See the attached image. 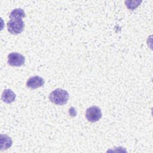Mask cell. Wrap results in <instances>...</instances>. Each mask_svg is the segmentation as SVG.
I'll list each match as a JSON object with an SVG mask.
<instances>
[{
    "label": "cell",
    "mask_w": 153,
    "mask_h": 153,
    "mask_svg": "<svg viewBox=\"0 0 153 153\" xmlns=\"http://www.w3.org/2000/svg\"><path fill=\"white\" fill-rule=\"evenodd\" d=\"M69 95L68 92L62 88H56L54 90L49 96L50 101L58 105H63L66 104L69 100Z\"/></svg>",
    "instance_id": "1"
},
{
    "label": "cell",
    "mask_w": 153,
    "mask_h": 153,
    "mask_svg": "<svg viewBox=\"0 0 153 153\" xmlns=\"http://www.w3.org/2000/svg\"><path fill=\"white\" fill-rule=\"evenodd\" d=\"M25 27V23L22 19H10L7 23L8 31L13 35L20 33Z\"/></svg>",
    "instance_id": "2"
},
{
    "label": "cell",
    "mask_w": 153,
    "mask_h": 153,
    "mask_svg": "<svg viewBox=\"0 0 153 153\" xmlns=\"http://www.w3.org/2000/svg\"><path fill=\"white\" fill-rule=\"evenodd\" d=\"M87 120L91 123H95L102 118L101 109L96 106H91L87 109L85 112Z\"/></svg>",
    "instance_id": "3"
},
{
    "label": "cell",
    "mask_w": 153,
    "mask_h": 153,
    "mask_svg": "<svg viewBox=\"0 0 153 153\" xmlns=\"http://www.w3.org/2000/svg\"><path fill=\"white\" fill-rule=\"evenodd\" d=\"M25 57L18 53H11L8 56V63L13 66H20L25 63Z\"/></svg>",
    "instance_id": "4"
},
{
    "label": "cell",
    "mask_w": 153,
    "mask_h": 153,
    "mask_svg": "<svg viewBox=\"0 0 153 153\" xmlns=\"http://www.w3.org/2000/svg\"><path fill=\"white\" fill-rule=\"evenodd\" d=\"M45 83L44 79L39 76H33L29 78L26 82V86L32 89H35L42 87Z\"/></svg>",
    "instance_id": "5"
},
{
    "label": "cell",
    "mask_w": 153,
    "mask_h": 153,
    "mask_svg": "<svg viewBox=\"0 0 153 153\" xmlns=\"http://www.w3.org/2000/svg\"><path fill=\"white\" fill-rule=\"evenodd\" d=\"M16 94L11 89H5L2 94V100L6 103L13 102L16 99Z\"/></svg>",
    "instance_id": "6"
},
{
    "label": "cell",
    "mask_w": 153,
    "mask_h": 153,
    "mask_svg": "<svg viewBox=\"0 0 153 153\" xmlns=\"http://www.w3.org/2000/svg\"><path fill=\"white\" fill-rule=\"evenodd\" d=\"M12 140L10 137L6 134H1V150L7 149L12 145Z\"/></svg>",
    "instance_id": "7"
},
{
    "label": "cell",
    "mask_w": 153,
    "mask_h": 153,
    "mask_svg": "<svg viewBox=\"0 0 153 153\" xmlns=\"http://www.w3.org/2000/svg\"><path fill=\"white\" fill-rule=\"evenodd\" d=\"M25 16V13L22 8L14 9L10 14L9 17L10 19H22Z\"/></svg>",
    "instance_id": "8"
}]
</instances>
